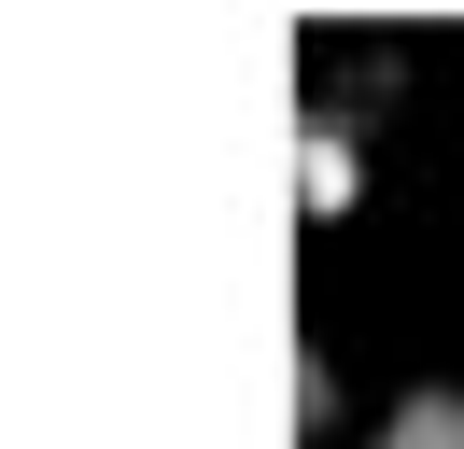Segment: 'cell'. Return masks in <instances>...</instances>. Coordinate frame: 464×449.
Wrapping results in <instances>:
<instances>
[{
    "instance_id": "1",
    "label": "cell",
    "mask_w": 464,
    "mask_h": 449,
    "mask_svg": "<svg viewBox=\"0 0 464 449\" xmlns=\"http://www.w3.org/2000/svg\"><path fill=\"white\" fill-rule=\"evenodd\" d=\"M380 449H464V393H408V407L380 421Z\"/></svg>"
}]
</instances>
